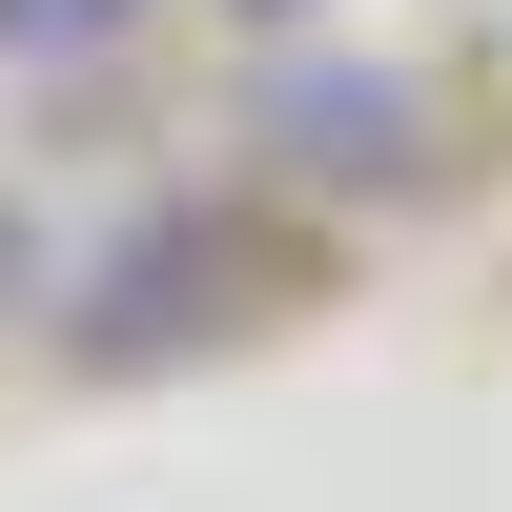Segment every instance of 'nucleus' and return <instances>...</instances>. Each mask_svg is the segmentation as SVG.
Listing matches in <instances>:
<instances>
[{"instance_id":"1","label":"nucleus","mask_w":512,"mask_h":512,"mask_svg":"<svg viewBox=\"0 0 512 512\" xmlns=\"http://www.w3.org/2000/svg\"><path fill=\"white\" fill-rule=\"evenodd\" d=\"M226 287H246V246L226 226H144L103 287H82V369H144V349H205L226 328Z\"/></svg>"},{"instance_id":"2","label":"nucleus","mask_w":512,"mask_h":512,"mask_svg":"<svg viewBox=\"0 0 512 512\" xmlns=\"http://www.w3.org/2000/svg\"><path fill=\"white\" fill-rule=\"evenodd\" d=\"M267 164H308V185H390V164H410V82H369V62L267 82Z\"/></svg>"},{"instance_id":"3","label":"nucleus","mask_w":512,"mask_h":512,"mask_svg":"<svg viewBox=\"0 0 512 512\" xmlns=\"http://www.w3.org/2000/svg\"><path fill=\"white\" fill-rule=\"evenodd\" d=\"M144 0H0V62H103Z\"/></svg>"},{"instance_id":"4","label":"nucleus","mask_w":512,"mask_h":512,"mask_svg":"<svg viewBox=\"0 0 512 512\" xmlns=\"http://www.w3.org/2000/svg\"><path fill=\"white\" fill-rule=\"evenodd\" d=\"M267 21H287V0H267Z\"/></svg>"}]
</instances>
